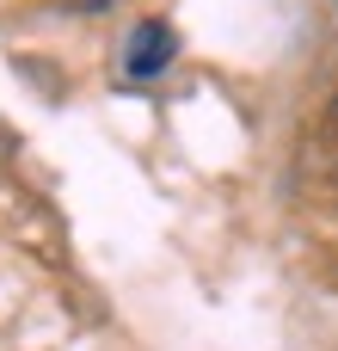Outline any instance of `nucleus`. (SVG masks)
<instances>
[{"label": "nucleus", "instance_id": "f257e3e1", "mask_svg": "<svg viewBox=\"0 0 338 351\" xmlns=\"http://www.w3.org/2000/svg\"><path fill=\"white\" fill-rule=\"evenodd\" d=\"M172 49H179V37H172L160 19H142V25L129 31V43H123V74H129V80H154V74H166Z\"/></svg>", "mask_w": 338, "mask_h": 351}]
</instances>
